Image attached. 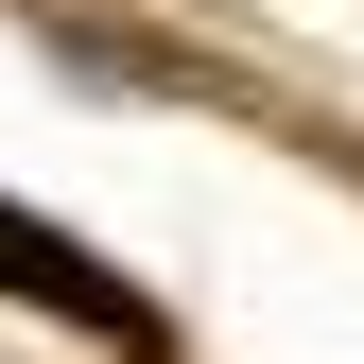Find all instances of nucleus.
Returning a JSON list of instances; mask_svg holds the SVG:
<instances>
[{
	"instance_id": "nucleus-1",
	"label": "nucleus",
	"mask_w": 364,
	"mask_h": 364,
	"mask_svg": "<svg viewBox=\"0 0 364 364\" xmlns=\"http://www.w3.org/2000/svg\"><path fill=\"white\" fill-rule=\"evenodd\" d=\"M0 295H35V312H70V330H105V347H156V312L105 278L87 243H53L35 208H0Z\"/></svg>"
}]
</instances>
